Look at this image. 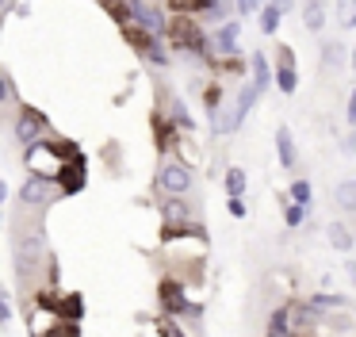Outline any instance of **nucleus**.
<instances>
[{
    "mask_svg": "<svg viewBox=\"0 0 356 337\" xmlns=\"http://www.w3.org/2000/svg\"><path fill=\"white\" fill-rule=\"evenodd\" d=\"M169 42L177 46V50H184V54H195V58H203L207 65H215V50H211V35L200 27L195 19H188V15H180V19H172V27H169Z\"/></svg>",
    "mask_w": 356,
    "mask_h": 337,
    "instance_id": "f257e3e1",
    "label": "nucleus"
},
{
    "mask_svg": "<svg viewBox=\"0 0 356 337\" xmlns=\"http://www.w3.org/2000/svg\"><path fill=\"white\" fill-rule=\"evenodd\" d=\"M192 168L180 165V161H165L161 168H157V188L165 191V199H184L188 191H192Z\"/></svg>",
    "mask_w": 356,
    "mask_h": 337,
    "instance_id": "f03ea898",
    "label": "nucleus"
},
{
    "mask_svg": "<svg viewBox=\"0 0 356 337\" xmlns=\"http://www.w3.org/2000/svg\"><path fill=\"white\" fill-rule=\"evenodd\" d=\"M47 130H50L47 115H42V111H35V107H19V115H16V138H19V146H24V150L39 146Z\"/></svg>",
    "mask_w": 356,
    "mask_h": 337,
    "instance_id": "7ed1b4c3",
    "label": "nucleus"
},
{
    "mask_svg": "<svg viewBox=\"0 0 356 337\" xmlns=\"http://www.w3.org/2000/svg\"><path fill=\"white\" fill-rule=\"evenodd\" d=\"M62 196L58 180H47V176H27V184H19V203L24 207H50Z\"/></svg>",
    "mask_w": 356,
    "mask_h": 337,
    "instance_id": "20e7f679",
    "label": "nucleus"
},
{
    "mask_svg": "<svg viewBox=\"0 0 356 337\" xmlns=\"http://www.w3.org/2000/svg\"><path fill=\"white\" fill-rule=\"evenodd\" d=\"M85 180H88V161L62 165V173H58V188H62V196H77V191L85 188Z\"/></svg>",
    "mask_w": 356,
    "mask_h": 337,
    "instance_id": "39448f33",
    "label": "nucleus"
},
{
    "mask_svg": "<svg viewBox=\"0 0 356 337\" xmlns=\"http://www.w3.org/2000/svg\"><path fill=\"white\" fill-rule=\"evenodd\" d=\"M157 299H161L165 314H184V311H188L184 283H180V280H161V288H157Z\"/></svg>",
    "mask_w": 356,
    "mask_h": 337,
    "instance_id": "423d86ee",
    "label": "nucleus"
},
{
    "mask_svg": "<svg viewBox=\"0 0 356 337\" xmlns=\"http://www.w3.org/2000/svg\"><path fill=\"white\" fill-rule=\"evenodd\" d=\"M238 31H241V23H222V27H215V35H211V50L215 54H222V58H230L234 50H238Z\"/></svg>",
    "mask_w": 356,
    "mask_h": 337,
    "instance_id": "0eeeda50",
    "label": "nucleus"
},
{
    "mask_svg": "<svg viewBox=\"0 0 356 337\" xmlns=\"http://www.w3.org/2000/svg\"><path fill=\"white\" fill-rule=\"evenodd\" d=\"M307 306L310 311L318 314V318H322V314H337V311H345V295H330V291H314V295L307 299Z\"/></svg>",
    "mask_w": 356,
    "mask_h": 337,
    "instance_id": "6e6552de",
    "label": "nucleus"
},
{
    "mask_svg": "<svg viewBox=\"0 0 356 337\" xmlns=\"http://www.w3.org/2000/svg\"><path fill=\"white\" fill-rule=\"evenodd\" d=\"M276 153H280V165H284V168H295V161H299V150H295L291 127H276Z\"/></svg>",
    "mask_w": 356,
    "mask_h": 337,
    "instance_id": "1a4fd4ad",
    "label": "nucleus"
},
{
    "mask_svg": "<svg viewBox=\"0 0 356 337\" xmlns=\"http://www.w3.org/2000/svg\"><path fill=\"white\" fill-rule=\"evenodd\" d=\"M54 314H58L62 322H81V318H85V299H81L77 291H70V295H62V299H58Z\"/></svg>",
    "mask_w": 356,
    "mask_h": 337,
    "instance_id": "9d476101",
    "label": "nucleus"
},
{
    "mask_svg": "<svg viewBox=\"0 0 356 337\" xmlns=\"http://www.w3.org/2000/svg\"><path fill=\"white\" fill-rule=\"evenodd\" d=\"M333 203H337L345 214H356V180L333 184Z\"/></svg>",
    "mask_w": 356,
    "mask_h": 337,
    "instance_id": "9b49d317",
    "label": "nucleus"
},
{
    "mask_svg": "<svg viewBox=\"0 0 356 337\" xmlns=\"http://www.w3.org/2000/svg\"><path fill=\"white\" fill-rule=\"evenodd\" d=\"M325 237H330V245H333V249H337V253H348V249H353V230H348L345 226V222H330V226H325Z\"/></svg>",
    "mask_w": 356,
    "mask_h": 337,
    "instance_id": "f8f14e48",
    "label": "nucleus"
},
{
    "mask_svg": "<svg viewBox=\"0 0 356 337\" xmlns=\"http://www.w3.org/2000/svg\"><path fill=\"white\" fill-rule=\"evenodd\" d=\"M226 196H230V199H241V196H245V184H249V176H245V168H241V165H230V168H226Z\"/></svg>",
    "mask_w": 356,
    "mask_h": 337,
    "instance_id": "ddd939ff",
    "label": "nucleus"
},
{
    "mask_svg": "<svg viewBox=\"0 0 356 337\" xmlns=\"http://www.w3.org/2000/svg\"><path fill=\"white\" fill-rule=\"evenodd\" d=\"M249 73H253V84H257V88H268V84H272V69H268V58H264V54L261 50H257L253 54V58H249Z\"/></svg>",
    "mask_w": 356,
    "mask_h": 337,
    "instance_id": "4468645a",
    "label": "nucleus"
},
{
    "mask_svg": "<svg viewBox=\"0 0 356 337\" xmlns=\"http://www.w3.org/2000/svg\"><path fill=\"white\" fill-rule=\"evenodd\" d=\"M302 27L307 31H322L325 27V4L322 0H307V8H302Z\"/></svg>",
    "mask_w": 356,
    "mask_h": 337,
    "instance_id": "2eb2a0df",
    "label": "nucleus"
},
{
    "mask_svg": "<svg viewBox=\"0 0 356 337\" xmlns=\"http://www.w3.org/2000/svg\"><path fill=\"white\" fill-rule=\"evenodd\" d=\"M203 107H207L211 123H218V115H222V84H218V81L203 88Z\"/></svg>",
    "mask_w": 356,
    "mask_h": 337,
    "instance_id": "dca6fc26",
    "label": "nucleus"
},
{
    "mask_svg": "<svg viewBox=\"0 0 356 337\" xmlns=\"http://www.w3.org/2000/svg\"><path fill=\"white\" fill-rule=\"evenodd\" d=\"M169 119H172V127L177 130H192V115H188V107H184V100L180 96H169Z\"/></svg>",
    "mask_w": 356,
    "mask_h": 337,
    "instance_id": "f3484780",
    "label": "nucleus"
},
{
    "mask_svg": "<svg viewBox=\"0 0 356 337\" xmlns=\"http://www.w3.org/2000/svg\"><path fill=\"white\" fill-rule=\"evenodd\" d=\"M284 15H287L284 4H264V8H261V31H264V35H276Z\"/></svg>",
    "mask_w": 356,
    "mask_h": 337,
    "instance_id": "a211bd4d",
    "label": "nucleus"
},
{
    "mask_svg": "<svg viewBox=\"0 0 356 337\" xmlns=\"http://www.w3.org/2000/svg\"><path fill=\"white\" fill-rule=\"evenodd\" d=\"M241 119H245V115L238 111V104H234L230 111H222V115H218V123H211V127H215V134H234V130L241 127Z\"/></svg>",
    "mask_w": 356,
    "mask_h": 337,
    "instance_id": "6ab92c4d",
    "label": "nucleus"
},
{
    "mask_svg": "<svg viewBox=\"0 0 356 337\" xmlns=\"http://www.w3.org/2000/svg\"><path fill=\"white\" fill-rule=\"evenodd\" d=\"M310 199H314V188H310L307 176L291 180V203H299V207H307V211H310Z\"/></svg>",
    "mask_w": 356,
    "mask_h": 337,
    "instance_id": "aec40b11",
    "label": "nucleus"
},
{
    "mask_svg": "<svg viewBox=\"0 0 356 337\" xmlns=\"http://www.w3.org/2000/svg\"><path fill=\"white\" fill-rule=\"evenodd\" d=\"M341 61H345V46H341V42H325L322 46V69H341Z\"/></svg>",
    "mask_w": 356,
    "mask_h": 337,
    "instance_id": "412c9836",
    "label": "nucleus"
},
{
    "mask_svg": "<svg viewBox=\"0 0 356 337\" xmlns=\"http://www.w3.org/2000/svg\"><path fill=\"white\" fill-rule=\"evenodd\" d=\"M276 88L284 92V96H291V92L299 88V73H295V69H276Z\"/></svg>",
    "mask_w": 356,
    "mask_h": 337,
    "instance_id": "4be33fe9",
    "label": "nucleus"
},
{
    "mask_svg": "<svg viewBox=\"0 0 356 337\" xmlns=\"http://www.w3.org/2000/svg\"><path fill=\"white\" fill-rule=\"evenodd\" d=\"M257 96H261V88H257V84H245V88L238 92V111L249 115V111H253V104H257Z\"/></svg>",
    "mask_w": 356,
    "mask_h": 337,
    "instance_id": "5701e85b",
    "label": "nucleus"
},
{
    "mask_svg": "<svg viewBox=\"0 0 356 337\" xmlns=\"http://www.w3.org/2000/svg\"><path fill=\"white\" fill-rule=\"evenodd\" d=\"M42 337H81V326H77V322H62V318H58Z\"/></svg>",
    "mask_w": 356,
    "mask_h": 337,
    "instance_id": "b1692460",
    "label": "nucleus"
},
{
    "mask_svg": "<svg viewBox=\"0 0 356 337\" xmlns=\"http://www.w3.org/2000/svg\"><path fill=\"white\" fill-rule=\"evenodd\" d=\"M337 23L341 27H356V0H345V4H337Z\"/></svg>",
    "mask_w": 356,
    "mask_h": 337,
    "instance_id": "393cba45",
    "label": "nucleus"
},
{
    "mask_svg": "<svg viewBox=\"0 0 356 337\" xmlns=\"http://www.w3.org/2000/svg\"><path fill=\"white\" fill-rule=\"evenodd\" d=\"M302 219H307V207H299V203H291V199H287V207H284V222L287 226H302Z\"/></svg>",
    "mask_w": 356,
    "mask_h": 337,
    "instance_id": "a878e982",
    "label": "nucleus"
},
{
    "mask_svg": "<svg viewBox=\"0 0 356 337\" xmlns=\"http://www.w3.org/2000/svg\"><path fill=\"white\" fill-rule=\"evenodd\" d=\"M146 58L154 61V65H169V54H165V38H154V46L146 50Z\"/></svg>",
    "mask_w": 356,
    "mask_h": 337,
    "instance_id": "bb28decb",
    "label": "nucleus"
},
{
    "mask_svg": "<svg viewBox=\"0 0 356 337\" xmlns=\"http://www.w3.org/2000/svg\"><path fill=\"white\" fill-rule=\"evenodd\" d=\"M276 69H295V54H291V46H284V42L276 46Z\"/></svg>",
    "mask_w": 356,
    "mask_h": 337,
    "instance_id": "cd10ccee",
    "label": "nucleus"
},
{
    "mask_svg": "<svg viewBox=\"0 0 356 337\" xmlns=\"http://www.w3.org/2000/svg\"><path fill=\"white\" fill-rule=\"evenodd\" d=\"M0 84H4V92H0V96L8 100V104H16V84H12V73L0 77Z\"/></svg>",
    "mask_w": 356,
    "mask_h": 337,
    "instance_id": "c85d7f7f",
    "label": "nucleus"
},
{
    "mask_svg": "<svg viewBox=\"0 0 356 337\" xmlns=\"http://www.w3.org/2000/svg\"><path fill=\"white\" fill-rule=\"evenodd\" d=\"M234 12H238L241 19H245V15H257L261 8H257V0H238V8H234Z\"/></svg>",
    "mask_w": 356,
    "mask_h": 337,
    "instance_id": "c756f323",
    "label": "nucleus"
},
{
    "mask_svg": "<svg viewBox=\"0 0 356 337\" xmlns=\"http://www.w3.org/2000/svg\"><path fill=\"white\" fill-rule=\"evenodd\" d=\"M226 207H230V214H234V219H245V214H249V207L241 203V199H230Z\"/></svg>",
    "mask_w": 356,
    "mask_h": 337,
    "instance_id": "7c9ffc66",
    "label": "nucleus"
},
{
    "mask_svg": "<svg viewBox=\"0 0 356 337\" xmlns=\"http://www.w3.org/2000/svg\"><path fill=\"white\" fill-rule=\"evenodd\" d=\"M345 115H348V127H356V88L348 92V107H345Z\"/></svg>",
    "mask_w": 356,
    "mask_h": 337,
    "instance_id": "2f4dec72",
    "label": "nucleus"
},
{
    "mask_svg": "<svg viewBox=\"0 0 356 337\" xmlns=\"http://www.w3.org/2000/svg\"><path fill=\"white\" fill-rule=\"evenodd\" d=\"M341 146H345L348 153H356V134H348V138H345V142H341Z\"/></svg>",
    "mask_w": 356,
    "mask_h": 337,
    "instance_id": "473e14b6",
    "label": "nucleus"
},
{
    "mask_svg": "<svg viewBox=\"0 0 356 337\" xmlns=\"http://www.w3.org/2000/svg\"><path fill=\"white\" fill-rule=\"evenodd\" d=\"M348 276H353V283H356V260H348Z\"/></svg>",
    "mask_w": 356,
    "mask_h": 337,
    "instance_id": "72a5a7b5",
    "label": "nucleus"
},
{
    "mask_svg": "<svg viewBox=\"0 0 356 337\" xmlns=\"http://www.w3.org/2000/svg\"><path fill=\"white\" fill-rule=\"evenodd\" d=\"M353 73H356V46H353Z\"/></svg>",
    "mask_w": 356,
    "mask_h": 337,
    "instance_id": "f704fd0d",
    "label": "nucleus"
}]
</instances>
